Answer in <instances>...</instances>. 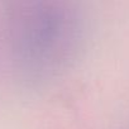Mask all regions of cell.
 I'll return each instance as SVG.
<instances>
[{
    "mask_svg": "<svg viewBox=\"0 0 129 129\" xmlns=\"http://www.w3.org/2000/svg\"><path fill=\"white\" fill-rule=\"evenodd\" d=\"M80 39L77 0H0V47L25 81H46L64 71Z\"/></svg>",
    "mask_w": 129,
    "mask_h": 129,
    "instance_id": "cell-1",
    "label": "cell"
}]
</instances>
